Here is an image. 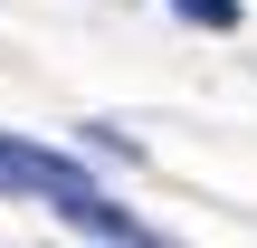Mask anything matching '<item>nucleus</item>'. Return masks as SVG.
<instances>
[{"instance_id":"f257e3e1","label":"nucleus","mask_w":257,"mask_h":248,"mask_svg":"<svg viewBox=\"0 0 257 248\" xmlns=\"http://www.w3.org/2000/svg\"><path fill=\"white\" fill-rule=\"evenodd\" d=\"M10 191H29V201H76V191H95V182H86V162H67V153H48V143L0 134V201H10Z\"/></svg>"},{"instance_id":"7ed1b4c3","label":"nucleus","mask_w":257,"mask_h":248,"mask_svg":"<svg viewBox=\"0 0 257 248\" xmlns=\"http://www.w3.org/2000/svg\"><path fill=\"white\" fill-rule=\"evenodd\" d=\"M191 29H238V0H172Z\"/></svg>"},{"instance_id":"f03ea898","label":"nucleus","mask_w":257,"mask_h":248,"mask_svg":"<svg viewBox=\"0 0 257 248\" xmlns=\"http://www.w3.org/2000/svg\"><path fill=\"white\" fill-rule=\"evenodd\" d=\"M57 210H67V220H76L86 239H105V248H172L162 229H153V220H134V210H124L114 191H76V201H57Z\"/></svg>"}]
</instances>
